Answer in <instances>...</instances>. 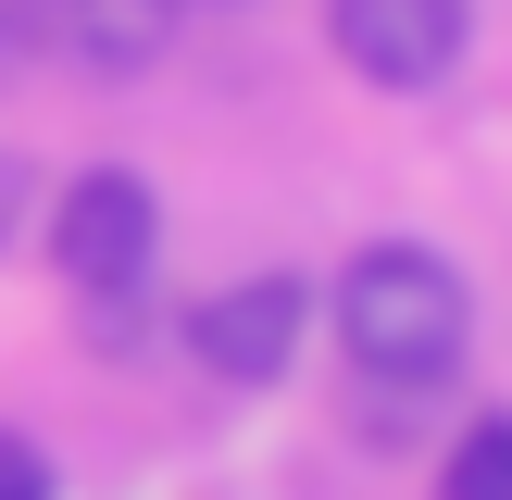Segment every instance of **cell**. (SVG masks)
Returning a JSON list of instances; mask_svg holds the SVG:
<instances>
[{
  "label": "cell",
  "mask_w": 512,
  "mask_h": 500,
  "mask_svg": "<svg viewBox=\"0 0 512 500\" xmlns=\"http://www.w3.org/2000/svg\"><path fill=\"white\" fill-rule=\"evenodd\" d=\"M25 200H38V175H25L13 150H0V250H13V225H25Z\"/></svg>",
  "instance_id": "9c48e42d"
},
{
  "label": "cell",
  "mask_w": 512,
  "mask_h": 500,
  "mask_svg": "<svg viewBox=\"0 0 512 500\" xmlns=\"http://www.w3.org/2000/svg\"><path fill=\"white\" fill-rule=\"evenodd\" d=\"M338 63L375 75V88H438L450 63H463V0H338Z\"/></svg>",
  "instance_id": "277c9868"
},
{
  "label": "cell",
  "mask_w": 512,
  "mask_h": 500,
  "mask_svg": "<svg viewBox=\"0 0 512 500\" xmlns=\"http://www.w3.org/2000/svg\"><path fill=\"white\" fill-rule=\"evenodd\" d=\"M338 338H350V363H363L375 388H438L475 350V288L438 250L388 238V250H363V263L338 275Z\"/></svg>",
  "instance_id": "6da1fadb"
},
{
  "label": "cell",
  "mask_w": 512,
  "mask_h": 500,
  "mask_svg": "<svg viewBox=\"0 0 512 500\" xmlns=\"http://www.w3.org/2000/svg\"><path fill=\"white\" fill-rule=\"evenodd\" d=\"M438 500H512V413H475L438 463Z\"/></svg>",
  "instance_id": "8992f818"
},
{
  "label": "cell",
  "mask_w": 512,
  "mask_h": 500,
  "mask_svg": "<svg viewBox=\"0 0 512 500\" xmlns=\"http://www.w3.org/2000/svg\"><path fill=\"white\" fill-rule=\"evenodd\" d=\"M38 50L88 75H150L163 63V0H38Z\"/></svg>",
  "instance_id": "5b68a950"
},
{
  "label": "cell",
  "mask_w": 512,
  "mask_h": 500,
  "mask_svg": "<svg viewBox=\"0 0 512 500\" xmlns=\"http://www.w3.org/2000/svg\"><path fill=\"white\" fill-rule=\"evenodd\" d=\"M0 500H50V463H38L25 425H0Z\"/></svg>",
  "instance_id": "52a82bcc"
},
{
  "label": "cell",
  "mask_w": 512,
  "mask_h": 500,
  "mask_svg": "<svg viewBox=\"0 0 512 500\" xmlns=\"http://www.w3.org/2000/svg\"><path fill=\"white\" fill-rule=\"evenodd\" d=\"M38 63V0H0V88Z\"/></svg>",
  "instance_id": "ba28073f"
},
{
  "label": "cell",
  "mask_w": 512,
  "mask_h": 500,
  "mask_svg": "<svg viewBox=\"0 0 512 500\" xmlns=\"http://www.w3.org/2000/svg\"><path fill=\"white\" fill-rule=\"evenodd\" d=\"M150 238H163V213H150V188H138V175H113V163L75 175L63 213H50V263H63L88 300L138 288V275H150Z\"/></svg>",
  "instance_id": "7a4b0ae2"
},
{
  "label": "cell",
  "mask_w": 512,
  "mask_h": 500,
  "mask_svg": "<svg viewBox=\"0 0 512 500\" xmlns=\"http://www.w3.org/2000/svg\"><path fill=\"white\" fill-rule=\"evenodd\" d=\"M300 325H313V288H300V275H238V288H213L188 313V350L225 388H275V375L300 363Z\"/></svg>",
  "instance_id": "3957f363"
}]
</instances>
